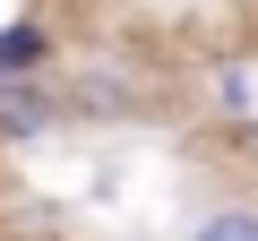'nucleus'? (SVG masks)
Returning a JSON list of instances; mask_svg holds the SVG:
<instances>
[{
  "mask_svg": "<svg viewBox=\"0 0 258 241\" xmlns=\"http://www.w3.org/2000/svg\"><path fill=\"white\" fill-rule=\"evenodd\" d=\"M60 120H69V103H60L43 78H9V86H0V155H9V147H35V138H52Z\"/></svg>",
  "mask_w": 258,
  "mask_h": 241,
  "instance_id": "obj_1",
  "label": "nucleus"
},
{
  "mask_svg": "<svg viewBox=\"0 0 258 241\" xmlns=\"http://www.w3.org/2000/svg\"><path fill=\"white\" fill-rule=\"evenodd\" d=\"M60 103H69V112H86V120H129L147 95H138V78H129L120 61H86V69H78V86H69Z\"/></svg>",
  "mask_w": 258,
  "mask_h": 241,
  "instance_id": "obj_2",
  "label": "nucleus"
},
{
  "mask_svg": "<svg viewBox=\"0 0 258 241\" xmlns=\"http://www.w3.org/2000/svg\"><path fill=\"white\" fill-rule=\"evenodd\" d=\"M189 241H258V207L224 198V207H207V215L189 224Z\"/></svg>",
  "mask_w": 258,
  "mask_h": 241,
  "instance_id": "obj_3",
  "label": "nucleus"
},
{
  "mask_svg": "<svg viewBox=\"0 0 258 241\" xmlns=\"http://www.w3.org/2000/svg\"><path fill=\"white\" fill-rule=\"evenodd\" d=\"M215 103H224L232 120H241V112L258 103V86H249V69H241V61H224V69H215Z\"/></svg>",
  "mask_w": 258,
  "mask_h": 241,
  "instance_id": "obj_4",
  "label": "nucleus"
}]
</instances>
